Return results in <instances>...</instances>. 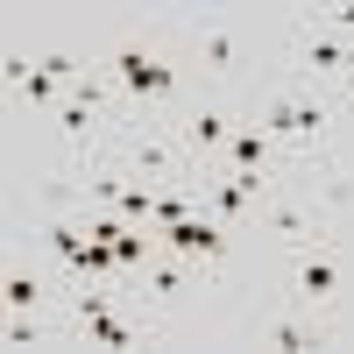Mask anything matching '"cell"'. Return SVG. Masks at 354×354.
<instances>
[{
    "label": "cell",
    "mask_w": 354,
    "mask_h": 354,
    "mask_svg": "<svg viewBox=\"0 0 354 354\" xmlns=\"http://www.w3.org/2000/svg\"><path fill=\"white\" fill-rule=\"evenodd\" d=\"M113 85H121L128 100H170V93H177V71L163 64V57L121 43V50H113Z\"/></svg>",
    "instance_id": "obj_1"
},
{
    "label": "cell",
    "mask_w": 354,
    "mask_h": 354,
    "mask_svg": "<svg viewBox=\"0 0 354 354\" xmlns=\"http://www.w3.org/2000/svg\"><path fill=\"white\" fill-rule=\"evenodd\" d=\"M163 248H170L177 262H220V255H227V227H220V220H192V213H185V220H170V227H163Z\"/></svg>",
    "instance_id": "obj_2"
},
{
    "label": "cell",
    "mask_w": 354,
    "mask_h": 354,
    "mask_svg": "<svg viewBox=\"0 0 354 354\" xmlns=\"http://www.w3.org/2000/svg\"><path fill=\"white\" fill-rule=\"evenodd\" d=\"M305 71H319V78H347V71H354V43L333 36L326 21H312V28H305Z\"/></svg>",
    "instance_id": "obj_3"
},
{
    "label": "cell",
    "mask_w": 354,
    "mask_h": 354,
    "mask_svg": "<svg viewBox=\"0 0 354 354\" xmlns=\"http://www.w3.org/2000/svg\"><path fill=\"white\" fill-rule=\"evenodd\" d=\"M262 128H270L277 142H312L319 128H326V113H319L312 100H270V121Z\"/></svg>",
    "instance_id": "obj_4"
},
{
    "label": "cell",
    "mask_w": 354,
    "mask_h": 354,
    "mask_svg": "<svg viewBox=\"0 0 354 354\" xmlns=\"http://www.w3.org/2000/svg\"><path fill=\"white\" fill-rule=\"evenodd\" d=\"M262 163H270V128H234L227 170H262Z\"/></svg>",
    "instance_id": "obj_5"
},
{
    "label": "cell",
    "mask_w": 354,
    "mask_h": 354,
    "mask_svg": "<svg viewBox=\"0 0 354 354\" xmlns=\"http://www.w3.org/2000/svg\"><path fill=\"white\" fill-rule=\"evenodd\" d=\"M185 135H192V149H227V142H234V128H227L220 106H198L192 121H185Z\"/></svg>",
    "instance_id": "obj_6"
},
{
    "label": "cell",
    "mask_w": 354,
    "mask_h": 354,
    "mask_svg": "<svg viewBox=\"0 0 354 354\" xmlns=\"http://www.w3.org/2000/svg\"><path fill=\"white\" fill-rule=\"evenodd\" d=\"M298 290H305V298H333V290H340L333 255H305V262H298Z\"/></svg>",
    "instance_id": "obj_7"
},
{
    "label": "cell",
    "mask_w": 354,
    "mask_h": 354,
    "mask_svg": "<svg viewBox=\"0 0 354 354\" xmlns=\"http://www.w3.org/2000/svg\"><path fill=\"white\" fill-rule=\"evenodd\" d=\"M270 234H277V241H305L312 213H305V205H270Z\"/></svg>",
    "instance_id": "obj_8"
},
{
    "label": "cell",
    "mask_w": 354,
    "mask_h": 354,
    "mask_svg": "<svg viewBox=\"0 0 354 354\" xmlns=\"http://www.w3.org/2000/svg\"><path fill=\"white\" fill-rule=\"evenodd\" d=\"M135 170H142V177H177V156L163 149V142H142V149H135ZM177 185H192V177H177Z\"/></svg>",
    "instance_id": "obj_9"
},
{
    "label": "cell",
    "mask_w": 354,
    "mask_h": 354,
    "mask_svg": "<svg viewBox=\"0 0 354 354\" xmlns=\"http://www.w3.org/2000/svg\"><path fill=\"white\" fill-rule=\"evenodd\" d=\"M57 85H64V78H57V71L43 64V57H36V71L21 78V93H28V106H50V100H57Z\"/></svg>",
    "instance_id": "obj_10"
},
{
    "label": "cell",
    "mask_w": 354,
    "mask_h": 354,
    "mask_svg": "<svg viewBox=\"0 0 354 354\" xmlns=\"http://www.w3.org/2000/svg\"><path fill=\"white\" fill-rule=\"evenodd\" d=\"M205 64H213V71L234 64V36H227V28H205Z\"/></svg>",
    "instance_id": "obj_11"
},
{
    "label": "cell",
    "mask_w": 354,
    "mask_h": 354,
    "mask_svg": "<svg viewBox=\"0 0 354 354\" xmlns=\"http://www.w3.org/2000/svg\"><path fill=\"white\" fill-rule=\"evenodd\" d=\"M113 255H121V270H142V262H149V241L121 227V241H113Z\"/></svg>",
    "instance_id": "obj_12"
},
{
    "label": "cell",
    "mask_w": 354,
    "mask_h": 354,
    "mask_svg": "<svg viewBox=\"0 0 354 354\" xmlns=\"http://www.w3.org/2000/svg\"><path fill=\"white\" fill-rule=\"evenodd\" d=\"M36 298H43L36 277H8V305H15V312H36Z\"/></svg>",
    "instance_id": "obj_13"
},
{
    "label": "cell",
    "mask_w": 354,
    "mask_h": 354,
    "mask_svg": "<svg viewBox=\"0 0 354 354\" xmlns=\"http://www.w3.org/2000/svg\"><path fill=\"white\" fill-rule=\"evenodd\" d=\"M270 340H277V347H312V333L298 326V319H277V326H270Z\"/></svg>",
    "instance_id": "obj_14"
},
{
    "label": "cell",
    "mask_w": 354,
    "mask_h": 354,
    "mask_svg": "<svg viewBox=\"0 0 354 354\" xmlns=\"http://www.w3.org/2000/svg\"><path fill=\"white\" fill-rule=\"evenodd\" d=\"M100 100H106V85H100V78H78V85H71V106H85V113H93Z\"/></svg>",
    "instance_id": "obj_15"
},
{
    "label": "cell",
    "mask_w": 354,
    "mask_h": 354,
    "mask_svg": "<svg viewBox=\"0 0 354 354\" xmlns=\"http://www.w3.org/2000/svg\"><path fill=\"white\" fill-rule=\"evenodd\" d=\"M8 347H43V333H36V326H21V319H15V326H8Z\"/></svg>",
    "instance_id": "obj_16"
},
{
    "label": "cell",
    "mask_w": 354,
    "mask_h": 354,
    "mask_svg": "<svg viewBox=\"0 0 354 354\" xmlns=\"http://www.w3.org/2000/svg\"><path fill=\"white\" fill-rule=\"evenodd\" d=\"M347 100H354V71H347Z\"/></svg>",
    "instance_id": "obj_17"
}]
</instances>
